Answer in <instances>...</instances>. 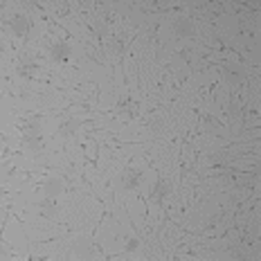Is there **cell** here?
Wrapping results in <instances>:
<instances>
[{"instance_id":"cell-1","label":"cell","mask_w":261,"mask_h":261,"mask_svg":"<svg viewBox=\"0 0 261 261\" xmlns=\"http://www.w3.org/2000/svg\"><path fill=\"white\" fill-rule=\"evenodd\" d=\"M223 79H225L227 86H232V88H239L241 84H246L248 74H246V70H243L239 63L223 61Z\"/></svg>"},{"instance_id":"cell-2","label":"cell","mask_w":261,"mask_h":261,"mask_svg":"<svg viewBox=\"0 0 261 261\" xmlns=\"http://www.w3.org/2000/svg\"><path fill=\"white\" fill-rule=\"evenodd\" d=\"M84 124H95V122H92V119H84V117H70V119H65V122L59 124L57 135L59 138H74L77 130L84 126Z\"/></svg>"},{"instance_id":"cell-3","label":"cell","mask_w":261,"mask_h":261,"mask_svg":"<svg viewBox=\"0 0 261 261\" xmlns=\"http://www.w3.org/2000/svg\"><path fill=\"white\" fill-rule=\"evenodd\" d=\"M171 30L178 39H187V36H194V20L189 16H178L176 20L171 23Z\"/></svg>"},{"instance_id":"cell-4","label":"cell","mask_w":261,"mask_h":261,"mask_svg":"<svg viewBox=\"0 0 261 261\" xmlns=\"http://www.w3.org/2000/svg\"><path fill=\"white\" fill-rule=\"evenodd\" d=\"M70 54H72V50H70L68 41H63V39H57L50 45V57H52V61H57V63H68Z\"/></svg>"},{"instance_id":"cell-5","label":"cell","mask_w":261,"mask_h":261,"mask_svg":"<svg viewBox=\"0 0 261 261\" xmlns=\"http://www.w3.org/2000/svg\"><path fill=\"white\" fill-rule=\"evenodd\" d=\"M140 182H142V171L138 169V167H126L122 173V187L130 192V189H140Z\"/></svg>"},{"instance_id":"cell-6","label":"cell","mask_w":261,"mask_h":261,"mask_svg":"<svg viewBox=\"0 0 261 261\" xmlns=\"http://www.w3.org/2000/svg\"><path fill=\"white\" fill-rule=\"evenodd\" d=\"M169 194H171V182H169V180H165V178H162L160 173H158V182H155L153 192H151V200H155V203L162 207Z\"/></svg>"},{"instance_id":"cell-7","label":"cell","mask_w":261,"mask_h":261,"mask_svg":"<svg viewBox=\"0 0 261 261\" xmlns=\"http://www.w3.org/2000/svg\"><path fill=\"white\" fill-rule=\"evenodd\" d=\"M104 43H106L108 54H113V57H122L124 50H126V45H128L126 36H124V34H111Z\"/></svg>"},{"instance_id":"cell-8","label":"cell","mask_w":261,"mask_h":261,"mask_svg":"<svg viewBox=\"0 0 261 261\" xmlns=\"http://www.w3.org/2000/svg\"><path fill=\"white\" fill-rule=\"evenodd\" d=\"M9 27H12V32L18 39H25L27 32H30V18H27L25 14H16V16H12V20H9Z\"/></svg>"},{"instance_id":"cell-9","label":"cell","mask_w":261,"mask_h":261,"mask_svg":"<svg viewBox=\"0 0 261 261\" xmlns=\"http://www.w3.org/2000/svg\"><path fill=\"white\" fill-rule=\"evenodd\" d=\"M63 189H65L63 178H47V180H43V192H45L47 198H57V196H61Z\"/></svg>"},{"instance_id":"cell-10","label":"cell","mask_w":261,"mask_h":261,"mask_svg":"<svg viewBox=\"0 0 261 261\" xmlns=\"http://www.w3.org/2000/svg\"><path fill=\"white\" fill-rule=\"evenodd\" d=\"M36 205H39L41 214L47 216V219H52V216L57 214V203H54V198H47V196H45V198H43L41 203H36Z\"/></svg>"},{"instance_id":"cell-11","label":"cell","mask_w":261,"mask_h":261,"mask_svg":"<svg viewBox=\"0 0 261 261\" xmlns=\"http://www.w3.org/2000/svg\"><path fill=\"white\" fill-rule=\"evenodd\" d=\"M23 142H25V146L30 151H41L43 149V138L41 135H32V138H23Z\"/></svg>"},{"instance_id":"cell-12","label":"cell","mask_w":261,"mask_h":261,"mask_svg":"<svg viewBox=\"0 0 261 261\" xmlns=\"http://www.w3.org/2000/svg\"><path fill=\"white\" fill-rule=\"evenodd\" d=\"M140 248V234H135V237H130L126 239V243H124V252H135V250Z\"/></svg>"}]
</instances>
